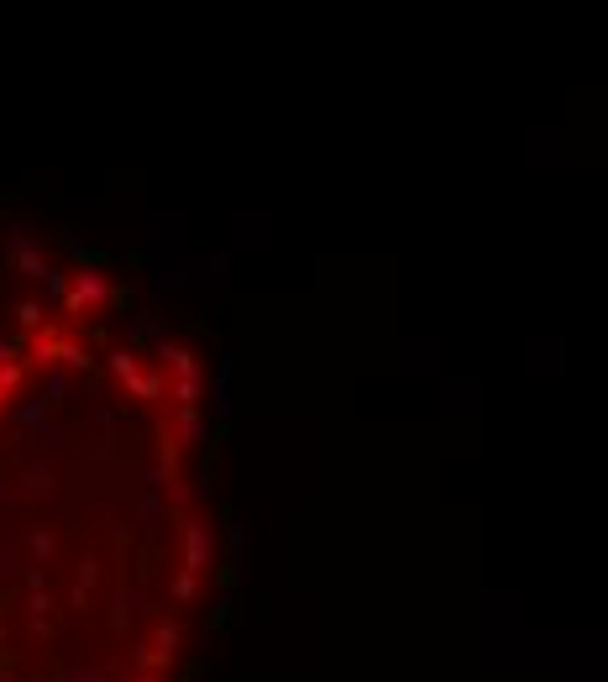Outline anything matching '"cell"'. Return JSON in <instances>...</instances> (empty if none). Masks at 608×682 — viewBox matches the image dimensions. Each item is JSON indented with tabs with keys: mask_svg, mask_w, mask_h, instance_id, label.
<instances>
[{
	"mask_svg": "<svg viewBox=\"0 0 608 682\" xmlns=\"http://www.w3.org/2000/svg\"><path fill=\"white\" fill-rule=\"evenodd\" d=\"M200 346L105 257L0 253V682H184L210 583Z\"/></svg>",
	"mask_w": 608,
	"mask_h": 682,
	"instance_id": "1",
	"label": "cell"
}]
</instances>
